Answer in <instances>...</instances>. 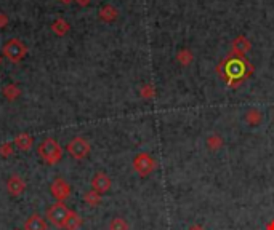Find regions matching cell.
<instances>
[{
	"label": "cell",
	"mask_w": 274,
	"mask_h": 230,
	"mask_svg": "<svg viewBox=\"0 0 274 230\" xmlns=\"http://www.w3.org/2000/svg\"><path fill=\"white\" fill-rule=\"evenodd\" d=\"M39 157L45 162L47 165H56L63 157V149L58 144V141L53 138H47L39 144Z\"/></svg>",
	"instance_id": "cell-1"
},
{
	"label": "cell",
	"mask_w": 274,
	"mask_h": 230,
	"mask_svg": "<svg viewBox=\"0 0 274 230\" xmlns=\"http://www.w3.org/2000/svg\"><path fill=\"white\" fill-rule=\"evenodd\" d=\"M2 55L7 58L10 62H21L28 55V47L20 38H10L2 47Z\"/></svg>",
	"instance_id": "cell-2"
},
{
	"label": "cell",
	"mask_w": 274,
	"mask_h": 230,
	"mask_svg": "<svg viewBox=\"0 0 274 230\" xmlns=\"http://www.w3.org/2000/svg\"><path fill=\"white\" fill-rule=\"evenodd\" d=\"M66 150L68 153L71 155L74 160H85L88 155H90V150H92V145L90 143L85 139V138H82V136H75L72 138L71 141L68 143L66 145Z\"/></svg>",
	"instance_id": "cell-3"
},
{
	"label": "cell",
	"mask_w": 274,
	"mask_h": 230,
	"mask_svg": "<svg viewBox=\"0 0 274 230\" xmlns=\"http://www.w3.org/2000/svg\"><path fill=\"white\" fill-rule=\"evenodd\" d=\"M69 213H71V209L63 201H56L55 204H52L48 209H47V219L50 221V224H53L55 227L58 229H65V224L69 217Z\"/></svg>",
	"instance_id": "cell-4"
},
{
	"label": "cell",
	"mask_w": 274,
	"mask_h": 230,
	"mask_svg": "<svg viewBox=\"0 0 274 230\" xmlns=\"http://www.w3.org/2000/svg\"><path fill=\"white\" fill-rule=\"evenodd\" d=\"M132 165H133V170H135L137 174L141 176V177L149 176L151 172L156 170V160L152 158L149 153H146V152L138 153V155L133 158Z\"/></svg>",
	"instance_id": "cell-5"
},
{
	"label": "cell",
	"mask_w": 274,
	"mask_h": 230,
	"mask_svg": "<svg viewBox=\"0 0 274 230\" xmlns=\"http://www.w3.org/2000/svg\"><path fill=\"white\" fill-rule=\"evenodd\" d=\"M50 194H52V197L56 201L65 203V200H68V198L71 197V185H69L66 179L56 177L52 182V185H50Z\"/></svg>",
	"instance_id": "cell-6"
},
{
	"label": "cell",
	"mask_w": 274,
	"mask_h": 230,
	"mask_svg": "<svg viewBox=\"0 0 274 230\" xmlns=\"http://www.w3.org/2000/svg\"><path fill=\"white\" fill-rule=\"evenodd\" d=\"M226 79H242L247 74V64L245 61H242L240 58H233V59H228L226 62Z\"/></svg>",
	"instance_id": "cell-7"
},
{
	"label": "cell",
	"mask_w": 274,
	"mask_h": 230,
	"mask_svg": "<svg viewBox=\"0 0 274 230\" xmlns=\"http://www.w3.org/2000/svg\"><path fill=\"white\" fill-rule=\"evenodd\" d=\"M92 189L95 192H98V194H106V192H109L111 189V185H112V181H111V177L106 174V172L103 171H98V172H95L93 177H92Z\"/></svg>",
	"instance_id": "cell-8"
},
{
	"label": "cell",
	"mask_w": 274,
	"mask_h": 230,
	"mask_svg": "<svg viewBox=\"0 0 274 230\" xmlns=\"http://www.w3.org/2000/svg\"><path fill=\"white\" fill-rule=\"evenodd\" d=\"M26 190V181L20 174H11L7 181V192L10 197H20Z\"/></svg>",
	"instance_id": "cell-9"
},
{
	"label": "cell",
	"mask_w": 274,
	"mask_h": 230,
	"mask_svg": "<svg viewBox=\"0 0 274 230\" xmlns=\"http://www.w3.org/2000/svg\"><path fill=\"white\" fill-rule=\"evenodd\" d=\"M13 144L18 150H21V152H28L33 149V145H34V138L31 136L29 133H20L18 136L13 139Z\"/></svg>",
	"instance_id": "cell-10"
},
{
	"label": "cell",
	"mask_w": 274,
	"mask_h": 230,
	"mask_svg": "<svg viewBox=\"0 0 274 230\" xmlns=\"http://www.w3.org/2000/svg\"><path fill=\"white\" fill-rule=\"evenodd\" d=\"M47 221L40 214H31L24 222V230H47Z\"/></svg>",
	"instance_id": "cell-11"
},
{
	"label": "cell",
	"mask_w": 274,
	"mask_h": 230,
	"mask_svg": "<svg viewBox=\"0 0 274 230\" xmlns=\"http://www.w3.org/2000/svg\"><path fill=\"white\" fill-rule=\"evenodd\" d=\"M52 30H53V34L55 35H58V37H65L69 30H71V24H69L65 18H56L55 21L52 23Z\"/></svg>",
	"instance_id": "cell-12"
},
{
	"label": "cell",
	"mask_w": 274,
	"mask_h": 230,
	"mask_svg": "<svg viewBox=\"0 0 274 230\" xmlns=\"http://www.w3.org/2000/svg\"><path fill=\"white\" fill-rule=\"evenodd\" d=\"M117 16H119V11H117L116 6L104 5V6H101V8H100V19H101V21L112 23V21H116Z\"/></svg>",
	"instance_id": "cell-13"
},
{
	"label": "cell",
	"mask_w": 274,
	"mask_h": 230,
	"mask_svg": "<svg viewBox=\"0 0 274 230\" xmlns=\"http://www.w3.org/2000/svg\"><path fill=\"white\" fill-rule=\"evenodd\" d=\"M244 120H245V123L247 125H250V126H258L261 121H263V114H261L258 109H248V111L245 112L244 115Z\"/></svg>",
	"instance_id": "cell-14"
},
{
	"label": "cell",
	"mask_w": 274,
	"mask_h": 230,
	"mask_svg": "<svg viewBox=\"0 0 274 230\" xmlns=\"http://www.w3.org/2000/svg\"><path fill=\"white\" fill-rule=\"evenodd\" d=\"M250 50V42L245 37H238L233 42V53L238 56H244L247 51Z\"/></svg>",
	"instance_id": "cell-15"
},
{
	"label": "cell",
	"mask_w": 274,
	"mask_h": 230,
	"mask_svg": "<svg viewBox=\"0 0 274 230\" xmlns=\"http://www.w3.org/2000/svg\"><path fill=\"white\" fill-rule=\"evenodd\" d=\"M82 224H84L82 216L79 213H75V211H71V213H69L68 221L65 224V229L66 230H79L82 227Z\"/></svg>",
	"instance_id": "cell-16"
},
{
	"label": "cell",
	"mask_w": 274,
	"mask_h": 230,
	"mask_svg": "<svg viewBox=\"0 0 274 230\" xmlns=\"http://www.w3.org/2000/svg\"><path fill=\"white\" fill-rule=\"evenodd\" d=\"M2 93H3L5 99L13 102V101H16L21 96V89H20V86L16 85V83H10V85H7L2 89Z\"/></svg>",
	"instance_id": "cell-17"
},
{
	"label": "cell",
	"mask_w": 274,
	"mask_h": 230,
	"mask_svg": "<svg viewBox=\"0 0 274 230\" xmlns=\"http://www.w3.org/2000/svg\"><path fill=\"white\" fill-rule=\"evenodd\" d=\"M107 230H130V224L124 217L116 216L107 224Z\"/></svg>",
	"instance_id": "cell-18"
},
{
	"label": "cell",
	"mask_w": 274,
	"mask_h": 230,
	"mask_svg": "<svg viewBox=\"0 0 274 230\" xmlns=\"http://www.w3.org/2000/svg\"><path fill=\"white\" fill-rule=\"evenodd\" d=\"M207 149H210L212 152H216L220 150L223 144H225V141H223V138L220 136V134H210V136L207 138Z\"/></svg>",
	"instance_id": "cell-19"
},
{
	"label": "cell",
	"mask_w": 274,
	"mask_h": 230,
	"mask_svg": "<svg viewBox=\"0 0 274 230\" xmlns=\"http://www.w3.org/2000/svg\"><path fill=\"white\" fill-rule=\"evenodd\" d=\"M84 201L88 204V206H98V204L101 203V194H98V192H95L93 189L92 190H88L84 194Z\"/></svg>",
	"instance_id": "cell-20"
},
{
	"label": "cell",
	"mask_w": 274,
	"mask_h": 230,
	"mask_svg": "<svg viewBox=\"0 0 274 230\" xmlns=\"http://www.w3.org/2000/svg\"><path fill=\"white\" fill-rule=\"evenodd\" d=\"M176 61L180 62L181 66H189V64L193 62V53H191L189 50H181V51H178Z\"/></svg>",
	"instance_id": "cell-21"
},
{
	"label": "cell",
	"mask_w": 274,
	"mask_h": 230,
	"mask_svg": "<svg viewBox=\"0 0 274 230\" xmlns=\"http://www.w3.org/2000/svg\"><path fill=\"white\" fill-rule=\"evenodd\" d=\"M13 152H15V144H11V143L0 144V157L7 158L10 155H13Z\"/></svg>",
	"instance_id": "cell-22"
},
{
	"label": "cell",
	"mask_w": 274,
	"mask_h": 230,
	"mask_svg": "<svg viewBox=\"0 0 274 230\" xmlns=\"http://www.w3.org/2000/svg\"><path fill=\"white\" fill-rule=\"evenodd\" d=\"M139 94H141L143 99H152L156 96V89L152 85H143L139 89Z\"/></svg>",
	"instance_id": "cell-23"
},
{
	"label": "cell",
	"mask_w": 274,
	"mask_h": 230,
	"mask_svg": "<svg viewBox=\"0 0 274 230\" xmlns=\"http://www.w3.org/2000/svg\"><path fill=\"white\" fill-rule=\"evenodd\" d=\"M8 24H10L8 15H7V13H3V11H0V29H5Z\"/></svg>",
	"instance_id": "cell-24"
},
{
	"label": "cell",
	"mask_w": 274,
	"mask_h": 230,
	"mask_svg": "<svg viewBox=\"0 0 274 230\" xmlns=\"http://www.w3.org/2000/svg\"><path fill=\"white\" fill-rule=\"evenodd\" d=\"M188 230H206V229H204L202 226H199V224H194V226H191Z\"/></svg>",
	"instance_id": "cell-25"
},
{
	"label": "cell",
	"mask_w": 274,
	"mask_h": 230,
	"mask_svg": "<svg viewBox=\"0 0 274 230\" xmlns=\"http://www.w3.org/2000/svg\"><path fill=\"white\" fill-rule=\"evenodd\" d=\"M75 2H77V5H80V6H87L88 3H90V0H75Z\"/></svg>",
	"instance_id": "cell-26"
},
{
	"label": "cell",
	"mask_w": 274,
	"mask_h": 230,
	"mask_svg": "<svg viewBox=\"0 0 274 230\" xmlns=\"http://www.w3.org/2000/svg\"><path fill=\"white\" fill-rule=\"evenodd\" d=\"M58 2H61V3H66V5H69V3H72V2H75V0H58Z\"/></svg>",
	"instance_id": "cell-27"
},
{
	"label": "cell",
	"mask_w": 274,
	"mask_h": 230,
	"mask_svg": "<svg viewBox=\"0 0 274 230\" xmlns=\"http://www.w3.org/2000/svg\"><path fill=\"white\" fill-rule=\"evenodd\" d=\"M0 64H2V56H0Z\"/></svg>",
	"instance_id": "cell-28"
},
{
	"label": "cell",
	"mask_w": 274,
	"mask_h": 230,
	"mask_svg": "<svg viewBox=\"0 0 274 230\" xmlns=\"http://www.w3.org/2000/svg\"><path fill=\"white\" fill-rule=\"evenodd\" d=\"M15 230H20V229H15Z\"/></svg>",
	"instance_id": "cell-29"
}]
</instances>
